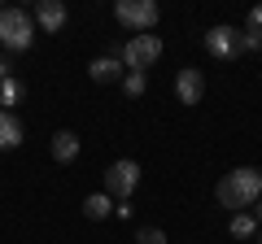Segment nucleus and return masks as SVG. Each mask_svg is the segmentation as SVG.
I'll return each mask as SVG.
<instances>
[{"label":"nucleus","mask_w":262,"mask_h":244,"mask_svg":"<svg viewBox=\"0 0 262 244\" xmlns=\"http://www.w3.org/2000/svg\"><path fill=\"white\" fill-rule=\"evenodd\" d=\"M48 153H53V161L70 166V161L79 157V135H75V131H57V135H53V144H48Z\"/></svg>","instance_id":"9b49d317"},{"label":"nucleus","mask_w":262,"mask_h":244,"mask_svg":"<svg viewBox=\"0 0 262 244\" xmlns=\"http://www.w3.org/2000/svg\"><path fill=\"white\" fill-rule=\"evenodd\" d=\"M245 31L262 35V5H253V9H249V18H245Z\"/></svg>","instance_id":"a211bd4d"},{"label":"nucleus","mask_w":262,"mask_h":244,"mask_svg":"<svg viewBox=\"0 0 262 244\" xmlns=\"http://www.w3.org/2000/svg\"><path fill=\"white\" fill-rule=\"evenodd\" d=\"M83 214L92 218V223H101V218L114 214V197H105V192H92V197L83 201Z\"/></svg>","instance_id":"ddd939ff"},{"label":"nucleus","mask_w":262,"mask_h":244,"mask_svg":"<svg viewBox=\"0 0 262 244\" xmlns=\"http://www.w3.org/2000/svg\"><path fill=\"white\" fill-rule=\"evenodd\" d=\"M88 75H92V83H122V79H127V66H122L118 53H105V57H96L92 66H88Z\"/></svg>","instance_id":"1a4fd4ad"},{"label":"nucleus","mask_w":262,"mask_h":244,"mask_svg":"<svg viewBox=\"0 0 262 244\" xmlns=\"http://www.w3.org/2000/svg\"><path fill=\"white\" fill-rule=\"evenodd\" d=\"M249 214H253V218H258V227H262V197H258V201H253V209H249Z\"/></svg>","instance_id":"412c9836"},{"label":"nucleus","mask_w":262,"mask_h":244,"mask_svg":"<svg viewBox=\"0 0 262 244\" xmlns=\"http://www.w3.org/2000/svg\"><path fill=\"white\" fill-rule=\"evenodd\" d=\"M5 79H13V61L9 57H0V83H5Z\"/></svg>","instance_id":"aec40b11"},{"label":"nucleus","mask_w":262,"mask_h":244,"mask_svg":"<svg viewBox=\"0 0 262 244\" xmlns=\"http://www.w3.org/2000/svg\"><path fill=\"white\" fill-rule=\"evenodd\" d=\"M175 96H179V105H201V96H206V75L196 66H184L175 75Z\"/></svg>","instance_id":"0eeeda50"},{"label":"nucleus","mask_w":262,"mask_h":244,"mask_svg":"<svg viewBox=\"0 0 262 244\" xmlns=\"http://www.w3.org/2000/svg\"><path fill=\"white\" fill-rule=\"evenodd\" d=\"M114 18H118V27H127L131 35H153L162 9L153 0H118V5H114Z\"/></svg>","instance_id":"7ed1b4c3"},{"label":"nucleus","mask_w":262,"mask_h":244,"mask_svg":"<svg viewBox=\"0 0 262 244\" xmlns=\"http://www.w3.org/2000/svg\"><path fill=\"white\" fill-rule=\"evenodd\" d=\"M214 197H219V205L232 209V214L249 209L253 201L262 197V170H258V166H236V170H227V175L219 179Z\"/></svg>","instance_id":"f257e3e1"},{"label":"nucleus","mask_w":262,"mask_h":244,"mask_svg":"<svg viewBox=\"0 0 262 244\" xmlns=\"http://www.w3.org/2000/svg\"><path fill=\"white\" fill-rule=\"evenodd\" d=\"M253 244H262V231H258V235H253Z\"/></svg>","instance_id":"4be33fe9"},{"label":"nucleus","mask_w":262,"mask_h":244,"mask_svg":"<svg viewBox=\"0 0 262 244\" xmlns=\"http://www.w3.org/2000/svg\"><path fill=\"white\" fill-rule=\"evenodd\" d=\"M22 118L18 113H9V109H0V153H13L22 144Z\"/></svg>","instance_id":"9d476101"},{"label":"nucleus","mask_w":262,"mask_h":244,"mask_svg":"<svg viewBox=\"0 0 262 244\" xmlns=\"http://www.w3.org/2000/svg\"><path fill=\"white\" fill-rule=\"evenodd\" d=\"M118 57H122L127 70H149L162 57V39L158 35H127V44L118 48Z\"/></svg>","instance_id":"39448f33"},{"label":"nucleus","mask_w":262,"mask_h":244,"mask_svg":"<svg viewBox=\"0 0 262 244\" xmlns=\"http://www.w3.org/2000/svg\"><path fill=\"white\" fill-rule=\"evenodd\" d=\"M22 96H27L22 79H18V75H13V79H5V83H0V109H9V113H13V105H18Z\"/></svg>","instance_id":"4468645a"},{"label":"nucleus","mask_w":262,"mask_h":244,"mask_svg":"<svg viewBox=\"0 0 262 244\" xmlns=\"http://www.w3.org/2000/svg\"><path fill=\"white\" fill-rule=\"evenodd\" d=\"M136 244H166V231L162 227H140L136 231Z\"/></svg>","instance_id":"dca6fc26"},{"label":"nucleus","mask_w":262,"mask_h":244,"mask_svg":"<svg viewBox=\"0 0 262 244\" xmlns=\"http://www.w3.org/2000/svg\"><path fill=\"white\" fill-rule=\"evenodd\" d=\"M131 214H136L131 201H114V218H131Z\"/></svg>","instance_id":"6ab92c4d"},{"label":"nucleus","mask_w":262,"mask_h":244,"mask_svg":"<svg viewBox=\"0 0 262 244\" xmlns=\"http://www.w3.org/2000/svg\"><path fill=\"white\" fill-rule=\"evenodd\" d=\"M136 188H140V161L122 157V161H114V166L105 170V197L131 201V197H136Z\"/></svg>","instance_id":"20e7f679"},{"label":"nucleus","mask_w":262,"mask_h":244,"mask_svg":"<svg viewBox=\"0 0 262 244\" xmlns=\"http://www.w3.org/2000/svg\"><path fill=\"white\" fill-rule=\"evenodd\" d=\"M122 92H127L131 101H136V96H144V92H149V75H144V70H127V79H122Z\"/></svg>","instance_id":"2eb2a0df"},{"label":"nucleus","mask_w":262,"mask_h":244,"mask_svg":"<svg viewBox=\"0 0 262 244\" xmlns=\"http://www.w3.org/2000/svg\"><path fill=\"white\" fill-rule=\"evenodd\" d=\"M262 48V35H253V31H241V53H258Z\"/></svg>","instance_id":"f3484780"},{"label":"nucleus","mask_w":262,"mask_h":244,"mask_svg":"<svg viewBox=\"0 0 262 244\" xmlns=\"http://www.w3.org/2000/svg\"><path fill=\"white\" fill-rule=\"evenodd\" d=\"M0 44L9 53H27L35 44V18L18 5H0Z\"/></svg>","instance_id":"f03ea898"},{"label":"nucleus","mask_w":262,"mask_h":244,"mask_svg":"<svg viewBox=\"0 0 262 244\" xmlns=\"http://www.w3.org/2000/svg\"><path fill=\"white\" fill-rule=\"evenodd\" d=\"M206 53L219 57V61H232L236 53H241V31L227 27V22H219V27L206 31Z\"/></svg>","instance_id":"423d86ee"},{"label":"nucleus","mask_w":262,"mask_h":244,"mask_svg":"<svg viewBox=\"0 0 262 244\" xmlns=\"http://www.w3.org/2000/svg\"><path fill=\"white\" fill-rule=\"evenodd\" d=\"M31 18H35V27H39V31L57 35V31L66 27V18H70V13H66V5H61V0H39L35 9H31Z\"/></svg>","instance_id":"6e6552de"},{"label":"nucleus","mask_w":262,"mask_h":244,"mask_svg":"<svg viewBox=\"0 0 262 244\" xmlns=\"http://www.w3.org/2000/svg\"><path fill=\"white\" fill-rule=\"evenodd\" d=\"M227 231H232V240H253V235H258L262 227H258V218H253L249 209H241V214H232V218H227Z\"/></svg>","instance_id":"f8f14e48"}]
</instances>
